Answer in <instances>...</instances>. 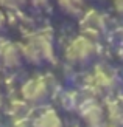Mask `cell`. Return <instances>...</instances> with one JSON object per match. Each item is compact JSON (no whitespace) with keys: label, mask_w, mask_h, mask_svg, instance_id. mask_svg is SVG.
<instances>
[{"label":"cell","mask_w":123,"mask_h":127,"mask_svg":"<svg viewBox=\"0 0 123 127\" xmlns=\"http://www.w3.org/2000/svg\"><path fill=\"white\" fill-rule=\"evenodd\" d=\"M22 56L31 64H41L42 61L53 62L55 53H53V43L51 37L45 33H37L33 34L28 39L27 43L22 45Z\"/></svg>","instance_id":"cell-1"},{"label":"cell","mask_w":123,"mask_h":127,"mask_svg":"<svg viewBox=\"0 0 123 127\" xmlns=\"http://www.w3.org/2000/svg\"><path fill=\"white\" fill-rule=\"evenodd\" d=\"M97 54H98L97 43L94 42V39L84 34L70 40L66 48V59L73 65H86L97 58Z\"/></svg>","instance_id":"cell-2"},{"label":"cell","mask_w":123,"mask_h":127,"mask_svg":"<svg viewBox=\"0 0 123 127\" xmlns=\"http://www.w3.org/2000/svg\"><path fill=\"white\" fill-rule=\"evenodd\" d=\"M50 81L45 76H36V78L28 79L20 88L23 101H27L28 104H42L50 95Z\"/></svg>","instance_id":"cell-3"},{"label":"cell","mask_w":123,"mask_h":127,"mask_svg":"<svg viewBox=\"0 0 123 127\" xmlns=\"http://www.w3.org/2000/svg\"><path fill=\"white\" fill-rule=\"evenodd\" d=\"M80 30L84 36L90 37V39H97V37L105 34L108 30L106 17L97 9H87L86 12L81 14Z\"/></svg>","instance_id":"cell-4"},{"label":"cell","mask_w":123,"mask_h":127,"mask_svg":"<svg viewBox=\"0 0 123 127\" xmlns=\"http://www.w3.org/2000/svg\"><path fill=\"white\" fill-rule=\"evenodd\" d=\"M115 84H117V74L111 68L103 65L95 67V71L89 82L94 93H109L112 92V88H115Z\"/></svg>","instance_id":"cell-5"},{"label":"cell","mask_w":123,"mask_h":127,"mask_svg":"<svg viewBox=\"0 0 123 127\" xmlns=\"http://www.w3.org/2000/svg\"><path fill=\"white\" fill-rule=\"evenodd\" d=\"M80 113L87 127H105V110L94 98H87L81 101Z\"/></svg>","instance_id":"cell-6"},{"label":"cell","mask_w":123,"mask_h":127,"mask_svg":"<svg viewBox=\"0 0 123 127\" xmlns=\"http://www.w3.org/2000/svg\"><path fill=\"white\" fill-rule=\"evenodd\" d=\"M22 50L17 48L12 43H3V47L0 48V59H2L3 65L8 68H16L20 65L22 62Z\"/></svg>","instance_id":"cell-7"},{"label":"cell","mask_w":123,"mask_h":127,"mask_svg":"<svg viewBox=\"0 0 123 127\" xmlns=\"http://www.w3.org/2000/svg\"><path fill=\"white\" fill-rule=\"evenodd\" d=\"M33 127H62V119L53 109H47L36 116Z\"/></svg>","instance_id":"cell-8"},{"label":"cell","mask_w":123,"mask_h":127,"mask_svg":"<svg viewBox=\"0 0 123 127\" xmlns=\"http://www.w3.org/2000/svg\"><path fill=\"white\" fill-rule=\"evenodd\" d=\"M58 5L61 6V9L70 16H78L83 12L84 0H58Z\"/></svg>","instance_id":"cell-9"},{"label":"cell","mask_w":123,"mask_h":127,"mask_svg":"<svg viewBox=\"0 0 123 127\" xmlns=\"http://www.w3.org/2000/svg\"><path fill=\"white\" fill-rule=\"evenodd\" d=\"M61 104H62L64 109L72 110V109H78L81 101L78 99V95H76L75 92H66L61 96Z\"/></svg>","instance_id":"cell-10"},{"label":"cell","mask_w":123,"mask_h":127,"mask_svg":"<svg viewBox=\"0 0 123 127\" xmlns=\"http://www.w3.org/2000/svg\"><path fill=\"white\" fill-rule=\"evenodd\" d=\"M12 127H33V126H30V123L27 121V118H19V119H14Z\"/></svg>","instance_id":"cell-11"},{"label":"cell","mask_w":123,"mask_h":127,"mask_svg":"<svg viewBox=\"0 0 123 127\" xmlns=\"http://www.w3.org/2000/svg\"><path fill=\"white\" fill-rule=\"evenodd\" d=\"M30 2L33 6H36V8H44V6H47L48 0H30Z\"/></svg>","instance_id":"cell-12"},{"label":"cell","mask_w":123,"mask_h":127,"mask_svg":"<svg viewBox=\"0 0 123 127\" xmlns=\"http://www.w3.org/2000/svg\"><path fill=\"white\" fill-rule=\"evenodd\" d=\"M114 6L120 14H123V0H114Z\"/></svg>","instance_id":"cell-13"},{"label":"cell","mask_w":123,"mask_h":127,"mask_svg":"<svg viewBox=\"0 0 123 127\" xmlns=\"http://www.w3.org/2000/svg\"><path fill=\"white\" fill-rule=\"evenodd\" d=\"M117 54H119V58H120V59H123V39H122V40H120V43H119Z\"/></svg>","instance_id":"cell-14"},{"label":"cell","mask_w":123,"mask_h":127,"mask_svg":"<svg viewBox=\"0 0 123 127\" xmlns=\"http://www.w3.org/2000/svg\"><path fill=\"white\" fill-rule=\"evenodd\" d=\"M3 27H5V14L0 11V30H2Z\"/></svg>","instance_id":"cell-15"},{"label":"cell","mask_w":123,"mask_h":127,"mask_svg":"<svg viewBox=\"0 0 123 127\" xmlns=\"http://www.w3.org/2000/svg\"><path fill=\"white\" fill-rule=\"evenodd\" d=\"M122 107H123V101H122Z\"/></svg>","instance_id":"cell-16"}]
</instances>
